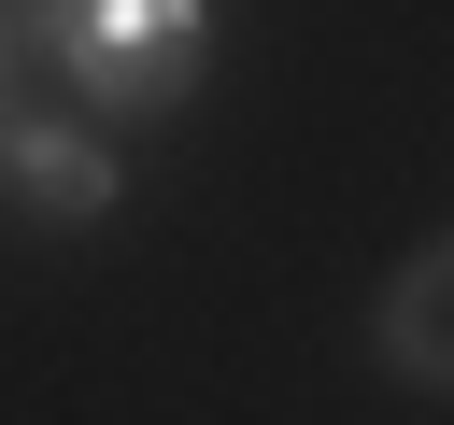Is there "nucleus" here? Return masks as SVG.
Wrapping results in <instances>:
<instances>
[{"instance_id":"7ed1b4c3","label":"nucleus","mask_w":454,"mask_h":425,"mask_svg":"<svg viewBox=\"0 0 454 425\" xmlns=\"http://www.w3.org/2000/svg\"><path fill=\"white\" fill-rule=\"evenodd\" d=\"M383 354L426 368V382H454V241L397 269V298H383Z\"/></svg>"},{"instance_id":"f03ea898","label":"nucleus","mask_w":454,"mask_h":425,"mask_svg":"<svg viewBox=\"0 0 454 425\" xmlns=\"http://www.w3.org/2000/svg\"><path fill=\"white\" fill-rule=\"evenodd\" d=\"M0 184L28 198V212H57V227H85V212H114V156L85 142V128H43V113H0Z\"/></svg>"},{"instance_id":"f257e3e1","label":"nucleus","mask_w":454,"mask_h":425,"mask_svg":"<svg viewBox=\"0 0 454 425\" xmlns=\"http://www.w3.org/2000/svg\"><path fill=\"white\" fill-rule=\"evenodd\" d=\"M43 42L99 113H170L213 57V0H43Z\"/></svg>"},{"instance_id":"20e7f679","label":"nucleus","mask_w":454,"mask_h":425,"mask_svg":"<svg viewBox=\"0 0 454 425\" xmlns=\"http://www.w3.org/2000/svg\"><path fill=\"white\" fill-rule=\"evenodd\" d=\"M0 57H14V28H0Z\"/></svg>"}]
</instances>
